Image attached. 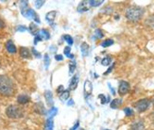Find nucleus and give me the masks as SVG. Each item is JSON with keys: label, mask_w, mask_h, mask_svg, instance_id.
<instances>
[{"label": "nucleus", "mask_w": 154, "mask_h": 130, "mask_svg": "<svg viewBox=\"0 0 154 130\" xmlns=\"http://www.w3.org/2000/svg\"><path fill=\"white\" fill-rule=\"evenodd\" d=\"M6 49H7V51H8L10 54H15L16 51H17L15 44H13V42H12V41H11V40H9L8 42L6 43Z\"/></svg>", "instance_id": "10"}, {"label": "nucleus", "mask_w": 154, "mask_h": 130, "mask_svg": "<svg viewBox=\"0 0 154 130\" xmlns=\"http://www.w3.org/2000/svg\"><path fill=\"white\" fill-rule=\"evenodd\" d=\"M70 51H71L70 46H66L65 48H64V50H63V53H64V55H65V56L67 57V58L73 59V58H74V55L70 54Z\"/></svg>", "instance_id": "27"}, {"label": "nucleus", "mask_w": 154, "mask_h": 130, "mask_svg": "<svg viewBox=\"0 0 154 130\" xmlns=\"http://www.w3.org/2000/svg\"><path fill=\"white\" fill-rule=\"evenodd\" d=\"M113 66H115V63H113V64H112V66H111V67L109 68V69H108V71H107V72H105V73H104V74H110V73L112 72V70L113 69Z\"/></svg>", "instance_id": "39"}, {"label": "nucleus", "mask_w": 154, "mask_h": 130, "mask_svg": "<svg viewBox=\"0 0 154 130\" xmlns=\"http://www.w3.org/2000/svg\"><path fill=\"white\" fill-rule=\"evenodd\" d=\"M146 25L150 27H154V14H152L146 20Z\"/></svg>", "instance_id": "24"}, {"label": "nucleus", "mask_w": 154, "mask_h": 130, "mask_svg": "<svg viewBox=\"0 0 154 130\" xmlns=\"http://www.w3.org/2000/svg\"><path fill=\"white\" fill-rule=\"evenodd\" d=\"M76 70V62L75 61H70L69 62V74H72Z\"/></svg>", "instance_id": "28"}, {"label": "nucleus", "mask_w": 154, "mask_h": 130, "mask_svg": "<svg viewBox=\"0 0 154 130\" xmlns=\"http://www.w3.org/2000/svg\"><path fill=\"white\" fill-rule=\"evenodd\" d=\"M113 43H115V42H113V40H112V39H107V40L103 41V42L101 43V46L102 47H109V46L112 45Z\"/></svg>", "instance_id": "23"}, {"label": "nucleus", "mask_w": 154, "mask_h": 130, "mask_svg": "<svg viewBox=\"0 0 154 130\" xmlns=\"http://www.w3.org/2000/svg\"><path fill=\"white\" fill-rule=\"evenodd\" d=\"M45 98L46 100V103L49 107H52L54 104V101H53V94L51 91H45Z\"/></svg>", "instance_id": "13"}, {"label": "nucleus", "mask_w": 154, "mask_h": 130, "mask_svg": "<svg viewBox=\"0 0 154 130\" xmlns=\"http://www.w3.org/2000/svg\"><path fill=\"white\" fill-rule=\"evenodd\" d=\"M29 30H30V32L32 33V34H36L38 31H37V26L35 25V24H30V26H29Z\"/></svg>", "instance_id": "33"}, {"label": "nucleus", "mask_w": 154, "mask_h": 130, "mask_svg": "<svg viewBox=\"0 0 154 130\" xmlns=\"http://www.w3.org/2000/svg\"><path fill=\"white\" fill-rule=\"evenodd\" d=\"M63 91H64V88H63V85H61V86H60V87L57 89V92H58V93H62Z\"/></svg>", "instance_id": "38"}, {"label": "nucleus", "mask_w": 154, "mask_h": 130, "mask_svg": "<svg viewBox=\"0 0 154 130\" xmlns=\"http://www.w3.org/2000/svg\"><path fill=\"white\" fill-rule=\"evenodd\" d=\"M78 130H85L84 128H78Z\"/></svg>", "instance_id": "45"}, {"label": "nucleus", "mask_w": 154, "mask_h": 130, "mask_svg": "<svg viewBox=\"0 0 154 130\" xmlns=\"http://www.w3.org/2000/svg\"><path fill=\"white\" fill-rule=\"evenodd\" d=\"M29 100H30L29 96V95H26V94H20V95H18V97H17V102L19 104H21V105L29 103Z\"/></svg>", "instance_id": "15"}, {"label": "nucleus", "mask_w": 154, "mask_h": 130, "mask_svg": "<svg viewBox=\"0 0 154 130\" xmlns=\"http://www.w3.org/2000/svg\"><path fill=\"white\" fill-rule=\"evenodd\" d=\"M63 39L65 40V42L67 43L69 45H72L73 44H74V41H73V38H72L70 35H64V36H63Z\"/></svg>", "instance_id": "31"}, {"label": "nucleus", "mask_w": 154, "mask_h": 130, "mask_svg": "<svg viewBox=\"0 0 154 130\" xmlns=\"http://www.w3.org/2000/svg\"><path fill=\"white\" fill-rule=\"evenodd\" d=\"M57 11H51L49 12L46 13V15H45V19H46V21H48L50 25H53V23H54V20L57 16Z\"/></svg>", "instance_id": "11"}, {"label": "nucleus", "mask_w": 154, "mask_h": 130, "mask_svg": "<svg viewBox=\"0 0 154 130\" xmlns=\"http://www.w3.org/2000/svg\"><path fill=\"white\" fill-rule=\"evenodd\" d=\"M44 4H45V1H42V0H37V1H34V5L36 7V9H40Z\"/></svg>", "instance_id": "34"}, {"label": "nucleus", "mask_w": 154, "mask_h": 130, "mask_svg": "<svg viewBox=\"0 0 154 130\" xmlns=\"http://www.w3.org/2000/svg\"><path fill=\"white\" fill-rule=\"evenodd\" d=\"M79 78L78 74H75V76H73V77L70 81V84H69V90H71V91L76 90L78 87V84H79Z\"/></svg>", "instance_id": "12"}, {"label": "nucleus", "mask_w": 154, "mask_h": 130, "mask_svg": "<svg viewBox=\"0 0 154 130\" xmlns=\"http://www.w3.org/2000/svg\"><path fill=\"white\" fill-rule=\"evenodd\" d=\"M14 93V84L7 76L0 74V94L3 96H11Z\"/></svg>", "instance_id": "1"}, {"label": "nucleus", "mask_w": 154, "mask_h": 130, "mask_svg": "<svg viewBox=\"0 0 154 130\" xmlns=\"http://www.w3.org/2000/svg\"><path fill=\"white\" fill-rule=\"evenodd\" d=\"M44 61H45V66L46 69H48V65L50 63V59H49V56H48V54H45V56H44Z\"/></svg>", "instance_id": "32"}, {"label": "nucleus", "mask_w": 154, "mask_h": 130, "mask_svg": "<svg viewBox=\"0 0 154 130\" xmlns=\"http://www.w3.org/2000/svg\"><path fill=\"white\" fill-rule=\"evenodd\" d=\"M4 26H5V23L3 22V20L0 18V29H3Z\"/></svg>", "instance_id": "43"}, {"label": "nucleus", "mask_w": 154, "mask_h": 130, "mask_svg": "<svg viewBox=\"0 0 154 130\" xmlns=\"http://www.w3.org/2000/svg\"><path fill=\"white\" fill-rule=\"evenodd\" d=\"M16 30L17 31H20V32H23V31L28 30V29H26V27H25V26H19L17 29H16Z\"/></svg>", "instance_id": "36"}, {"label": "nucleus", "mask_w": 154, "mask_h": 130, "mask_svg": "<svg viewBox=\"0 0 154 130\" xmlns=\"http://www.w3.org/2000/svg\"><path fill=\"white\" fill-rule=\"evenodd\" d=\"M53 127H54V125H53V120L51 118H48L45 124V130H53Z\"/></svg>", "instance_id": "21"}, {"label": "nucleus", "mask_w": 154, "mask_h": 130, "mask_svg": "<svg viewBox=\"0 0 154 130\" xmlns=\"http://www.w3.org/2000/svg\"><path fill=\"white\" fill-rule=\"evenodd\" d=\"M32 53L34 54V55H35V56H36L37 58H40V57H41V55H40V53H38V52H37V51H36V50H35L34 48L32 49Z\"/></svg>", "instance_id": "41"}, {"label": "nucleus", "mask_w": 154, "mask_h": 130, "mask_svg": "<svg viewBox=\"0 0 154 130\" xmlns=\"http://www.w3.org/2000/svg\"><path fill=\"white\" fill-rule=\"evenodd\" d=\"M69 96H70V92H69V90H64L62 93H60V95H59V98L61 99L62 101H66L68 98H69Z\"/></svg>", "instance_id": "20"}, {"label": "nucleus", "mask_w": 154, "mask_h": 130, "mask_svg": "<svg viewBox=\"0 0 154 130\" xmlns=\"http://www.w3.org/2000/svg\"><path fill=\"white\" fill-rule=\"evenodd\" d=\"M95 37L97 38V39H101V38H103V37H104V32H103V30H102V29H96V31H95Z\"/></svg>", "instance_id": "26"}, {"label": "nucleus", "mask_w": 154, "mask_h": 130, "mask_svg": "<svg viewBox=\"0 0 154 130\" xmlns=\"http://www.w3.org/2000/svg\"><path fill=\"white\" fill-rule=\"evenodd\" d=\"M124 112L126 114V116H128V117H131V116H133V114H134V112H133L132 108L131 107H125L124 108Z\"/></svg>", "instance_id": "30"}, {"label": "nucleus", "mask_w": 154, "mask_h": 130, "mask_svg": "<svg viewBox=\"0 0 154 130\" xmlns=\"http://www.w3.org/2000/svg\"><path fill=\"white\" fill-rule=\"evenodd\" d=\"M90 7L91 6L89 4V1H82V2H79L77 10L79 12H85L87 11H89Z\"/></svg>", "instance_id": "9"}, {"label": "nucleus", "mask_w": 154, "mask_h": 130, "mask_svg": "<svg viewBox=\"0 0 154 130\" xmlns=\"http://www.w3.org/2000/svg\"><path fill=\"white\" fill-rule=\"evenodd\" d=\"M57 113H58V108H57V107H52L50 108V110H49V113H48L49 118L52 119V117H54V116H56Z\"/></svg>", "instance_id": "29"}, {"label": "nucleus", "mask_w": 154, "mask_h": 130, "mask_svg": "<svg viewBox=\"0 0 154 130\" xmlns=\"http://www.w3.org/2000/svg\"><path fill=\"white\" fill-rule=\"evenodd\" d=\"M130 83L127 81H120L119 83V87H118V92L120 95H125L126 93H128L130 91Z\"/></svg>", "instance_id": "7"}, {"label": "nucleus", "mask_w": 154, "mask_h": 130, "mask_svg": "<svg viewBox=\"0 0 154 130\" xmlns=\"http://www.w3.org/2000/svg\"><path fill=\"white\" fill-rule=\"evenodd\" d=\"M20 56L24 59H29L30 57L29 50L26 48V47H21V48H20Z\"/></svg>", "instance_id": "18"}, {"label": "nucleus", "mask_w": 154, "mask_h": 130, "mask_svg": "<svg viewBox=\"0 0 154 130\" xmlns=\"http://www.w3.org/2000/svg\"><path fill=\"white\" fill-rule=\"evenodd\" d=\"M121 105H122V99H119V98L113 99L110 103V107L112 109H117Z\"/></svg>", "instance_id": "17"}, {"label": "nucleus", "mask_w": 154, "mask_h": 130, "mask_svg": "<svg viewBox=\"0 0 154 130\" xmlns=\"http://www.w3.org/2000/svg\"><path fill=\"white\" fill-rule=\"evenodd\" d=\"M6 114L11 119H19L24 116V111L20 107L15 105H11L7 107Z\"/></svg>", "instance_id": "3"}, {"label": "nucleus", "mask_w": 154, "mask_h": 130, "mask_svg": "<svg viewBox=\"0 0 154 130\" xmlns=\"http://www.w3.org/2000/svg\"><path fill=\"white\" fill-rule=\"evenodd\" d=\"M144 14V10L137 6H131L126 11V18L131 22H137L142 18Z\"/></svg>", "instance_id": "2"}, {"label": "nucleus", "mask_w": 154, "mask_h": 130, "mask_svg": "<svg viewBox=\"0 0 154 130\" xmlns=\"http://www.w3.org/2000/svg\"><path fill=\"white\" fill-rule=\"evenodd\" d=\"M106 130H109V129H106Z\"/></svg>", "instance_id": "46"}, {"label": "nucleus", "mask_w": 154, "mask_h": 130, "mask_svg": "<svg viewBox=\"0 0 154 130\" xmlns=\"http://www.w3.org/2000/svg\"><path fill=\"white\" fill-rule=\"evenodd\" d=\"M111 63H112V58L109 57V56L105 57V58L101 60V64H102L103 66H108V65H110Z\"/></svg>", "instance_id": "25"}, {"label": "nucleus", "mask_w": 154, "mask_h": 130, "mask_svg": "<svg viewBox=\"0 0 154 130\" xmlns=\"http://www.w3.org/2000/svg\"><path fill=\"white\" fill-rule=\"evenodd\" d=\"M93 92V84L90 80H86L84 82V96L88 97L92 94Z\"/></svg>", "instance_id": "8"}, {"label": "nucleus", "mask_w": 154, "mask_h": 130, "mask_svg": "<svg viewBox=\"0 0 154 130\" xmlns=\"http://www.w3.org/2000/svg\"><path fill=\"white\" fill-rule=\"evenodd\" d=\"M74 100H73V99H70L68 102H67V106H74Z\"/></svg>", "instance_id": "42"}, {"label": "nucleus", "mask_w": 154, "mask_h": 130, "mask_svg": "<svg viewBox=\"0 0 154 130\" xmlns=\"http://www.w3.org/2000/svg\"><path fill=\"white\" fill-rule=\"evenodd\" d=\"M55 59L58 60V61H62V60H63V57L62 56V55H56Z\"/></svg>", "instance_id": "37"}, {"label": "nucleus", "mask_w": 154, "mask_h": 130, "mask_svg": "<svg viewBox=\"0 0 154 130\" xmlns=\"http://www.w3.org/2000/svg\"><path fill=\"white\" fill-rule=\"evenodd\" d=\"M102 3H104L103 0H89V4L91 7H98Z\"/></svg>", "instance_id": "22"}, {"label": "nucleus", "mask_w": 154, "mask_h": 130, "mask_svg": "<svg viewBox=\"0 0 154 130\" xmlns=\"http://www.w3.org/2000/svg\"><path fill=\"white\" fill-rule=\"evenodd\" d=\"M98 98L101 100L100 101V103H101L102 105H104V104H106L107 103V99H106V96L105 95H103V94H99L98 95Z\"/></svg>", "instance_id": "35"}, {"label": "nucleus", "mask_w": 154, "mask_h": 130, "mask_svg": "<svg viewBox=\"0 0 154 130\" xmlns=\"http://www.w3.org/2000/svg\"><path fill=\"white\" fill-rule=\"evenodd\" d=\"M22 14L26 18H32L35 22L40 23V19H39L38 15L36 14V12L31 9H26V10L22 11Z\"/></svg>", "instance_id": "6"}, {"label": "nucleus", "mask_w": 154, "mask_h": 130, "mask_svg": "<svg viewBox=\"0 0 154 130\" xmlns=\"http://www.w3.org/2000/svg\"><path fill=\"white\" fill-rule=\"evenodd\" d=\"M50 38V34L48 30L46 29H41L36 33V36L34 39V44H37L39 41H43V40H48Z\"/></svg>", "instance_id": "5"}, {"label": "nucleus", "mask_w": 154, "mask_h": 130, "mask_svg": "<svg viewBox=\"0 0 154 130\" xmlns=\"http://www.w3.org/2000/svg\"><path fill=\"white\" fill-rule=\"evenodd\" d=\"M149 105H150V101L149 99L145 98V99H141V100L137 101L136 103L134 104V107L136 108L137 111L144 112L149 108Z\"/></svg>", "instance_id": "4"}, {"label": "nucleus", "mask_w": 154, "mask_h": 130, "mask_svg": "<svg viewBox=\"0 0 154 130\" xmlns=\"http://www.w3.org/2000/svg\"><path fill=\"white\" fill-rule=\"evenodd\" d=\"M79 121H77V122H76V124L74 125V126H73L70 130H76L77 128H79Z\"/></svg>", "instance_id": "40"}, {"label": "nucleus", "mask_w": 154, "mask_h": 130, "mask_svg": "<svg viewBox=\"0 0 154 130\" xmlns=\"http://www.w3.org/2000/svg\"><path fill=\"white\" fill-rule=\"evenodd\" d=\"M89 49H90V46L87 43H82V45H80V51H82V54L83 57H87L89 54Z\"/></svg>", "instance_id": "16"}, {"label": "nucleus", "mask_w": 154, "mask_h": 130, "mask_svg": "<svg viewBox=\"0 0 154 130\" xmlns=\"http://www.w3.org/2000/svg\"><path fill=\"white\" fill-rule=\"evenodd\" d=\"M34 110L39 113V114H45V107L42 103H37L35 106H34Z\"/></svg>", "instance_id": "19"}, {"label": "nucleus", "mask_w": 154, "mask_h": 130, "mask_svg": "<svg viewBox=\"0 0 154 130\" xmlns=\"http://www.w3.org/2000/svg\"><path fill=\"white\" fill-rule=\"evenodd\" d=\"M145 129V125L142 120H138L134 122L131 125V130H144Z\"/></svg>", "instance_id": "14"}, {"label": "nucleus", "mask_w": 154, "mask_h": 130, "mask_svg": "<svg viewBox=\"0 0 154 130\" xmlns=\"http://www.w3.org/2000/svg\"><path fill=\"white\" fill-rule=\"evenodd\" d=\"M108 85H109V88H110V90L112 91V94H116V92H115V90H113V89L112 88V86L110 85V83H109Z\"/></svg>", "instance_id": "44"}]
</instances>
